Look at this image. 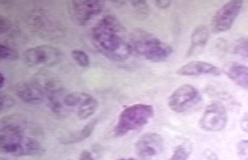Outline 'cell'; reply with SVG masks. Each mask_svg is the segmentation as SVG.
Segmentation results:
<instances>
[{
  "instance_id": "6",
  "label": "cell",
  "mask_w": 248,
  "mask_h": 160,
  "mask_svg": "<svg viewBox=\"0 0 248 160\" xmlns=\"http://www.w3.org/2000/svg\"><path fill=\"white\" fill-rule=\"evenodd\" d=\"M136 150L142 160H163V138L160 134L153 132L143 134L136 142Z\"/></svg>"
},
{
  "instance_id": "17",
  "label": "cell",
  "mask_w": 248,
  "mask_h": 160,
  "mask_svg": "<svg viewBox=\"0 0 248 160\" xmlns=\"http://www.w3.org/2000/svg\"><path fill=\"white\" fill-rule=\"evenodd\" d=\"M132 7L134 8L135 15L139 20H145L150 14V8L145 1H132Z\"/></svg>"
},
{
  "instance_id": "7",
  "label": "cell",
  "mask_w": 248,
  "mask_h": 160,
  "mask_svg": "<svg viewBox=\"0 0 248 160\" xmlns=\"http://www.w3.org/2000/svg\"><path fill=\"white\" fill-rule=\"evenodd\" d=\"M227 110L223 104L214 102L207 106L200 120L201 129L206 131H221L227 125Z\"/></svg>"
},
{
  "instance_id": "14",
  "label": "cell",
  "mask_w": 248,
  "mask_h": 160,
  "mask_svg": "<svg viewBox=\"0 0 248 160\" xmlns=\"http://www.w3.org/2000/svg\"><path fill=\"white\" fill-rule=\"evenodd\" d=\"M97 123V119H94L93 120L90 121L88 124L85 125L82 130L64 134L63 136H62L61 137L59 138L60 144L62 145H71L86 140L93 133Z\"/></svg>"
},
{
  "instance_id": "3",
  "label": "cell",
  "mask_w": 248,
  "mask_h": 160,
  "mask_svg": "<svg viewBox=\"0 0 248 160\" xmlns=\"http://www.w3.org/2000/svg\"><path fill=\"white\" fill-rule=\"evenodd\" d=\"M131 40L136 52L153 63L166 61L174 52L170 44L140 29L133 32Z\"/></svg>"
},
{
  "instance_id": "20",
  "label": "cell",
  "mask_w": 248,
  "mask_h": 160,
  "mask_svg": "<svg viewBox=\"0 0 248 160\" xmlns=\"http://www.w3.org/2000/svg\"><path fill=\"white\" fill-rule=\"evenodd\" d=\"M0 58L1 60L15 61L19 58L18 53L14 48L1 44L0 45Z\"/></svg>"
},
{
  "instance_id": "25",
  "label": "cell",
  "mask_w": 248,
  "mask_h": 160,
  "mask_svg": "<svg viewBox=\"0 0 248 160\" xmlns=\"http://www.w3.org/2000/svg\"><path fill=\"white\" fill-rule=\"evenodd\" d=\"M241 127L245 133L248 134V112L244 115L243 119H241Z\"/></svg>"
},
{
  "instance_id": "24",
  "label": "cell",
  "mask_w": 248,
  "mask_h": 160,
  "mask_svg": "<svg viewBox=\"0 0 248 160\" xmlns=\"http://www.w3.org/2000/svg\"><path fill=\"white\" fill-rule=\"evenodd\" d=\"M0 23H1V34L5 33L10 29V21L3 16H0Z\"/></svg>"
},
{
  "instance_id": "26",
  "label": "cell",
  "mask_w": 248,
  "mask_h": 160,
  "mask_svg": "<svg viewBox=\"0 0 248 160\" xmlns=\"http://www.w3.org/2000/svg\"><path fill=\"white\" fill-rule=\"evenodd\" d=\"M155 5H157L158 8H161V9H166L170 7L171 5L170 1H156Z\"/></svg>"
},
{
  "instance_id": "16",
  "label": "cell",
  "mask_w": 248,
  "mask_h": 160,
  "mask_svg": "<svg viewBox=\"0 0 248 160\" xmlns=\"http://www.w3.org/2000/svg\"><path fill=\"white\" fill-rule=\"evenodd\" d=\"M226 73L229 78L238 86L248 89V67L247 66L234 64L226 69Z\"/></svg>"
},
{
  "instance_id": "28",
  "label": "cell",
  "mask_w": 248,
  "mask_h": 160,
  "mask_svg": "<svg viewBox=\"0 0 248 160\" xmlns=\"http://www.w3.org/2000/svg\"><path fill=\"white\" fill-rule=\"evenodd\" d=\"M5 82V78L3 74L0 73V88H3Z\"/></svg>"
},
{
  "instance_id": "1",
  "label": "cell",
  "mask_w": 248,
  "mask_h": 160,
  "mask_svg": "<svg viewBox=\"0 0 248 160\" xmlns=\"http://www.w3.org/2000/svg\"><path fill=\"white\" fill-rule=\"evenodd\" d=\"M125 29L114 16L104 17L93 29V41L100 53L109 59L124 61L130 57L132 46L124 38Z\"/></svg>"
},
{
  "instance_id": "5",
  "label": "cell",
  "mask_w": 248,
  "mask_h": 160,
  "mask_svg": "<svg viewBox=\"0 0 248 160\" xmlns=\"http://www.w3.org/2000/svg\"><path fill=\"white\" fill-rule=\"evenodd\" d=\"M202 100L200 92L189 84L181 85L172 93L168 100V106L174 112L184 113L189 110Z\"/></svg>"
},
{
  "instance_id": "10",
  "label": "cell",
  "mask_w": 248,
  "mask_h": 160,
  "mask_svg": "<svg viewBox=\"0 0 248 160\" xmlns=\"http://www.w3.org/2000/svg\"><path fill=\"white\" fill-rule=\"evenodd\" d=\"M25 62L29 67L45 65L52 67L60 62L62 58L61 51L55 47L42 45L29 49L24 55Z\"/></svg>"
},
{
  "instance_id": "23",
  "label": "cell",
  "mask_w": 248,
  "mask_h": 160,
  "mask_svg": "<svg viewBox=\"0 0 248 160\" xmlns=\"http://www.w3.org/2000/svg\"><path fill=\"white\" fill-rule=\"evenodd\" d=\"M237 153L241 160H248V140H242L238 143Z\"/></svg>"
},
{
  "instance_id": "30",
  "label": "cell",
  "mask_w": 248,
  "mask_h": 160,
  "mask_svg": "<svg viewBox=\"0 0 248 160\" xmlns=\"http://www.w3.org/2000/svg\"><path fill=\"white\" fill-rule=\"evenodd\" d=\"M1 160H10L7 159H2V158H1Z\"/></svg>"
},
{
  "instance_id": "22",
  "label": "cell",
  "mask_w": 248,
  "mask_h": 160,
  "mask_svg": "<svg viewBox=\"0 0 248 160\" xmlns=\"http://www.w3.org/2000/svg\"><path fill=\"white\" fill-rule=\"evenodd\" d=\"M16 100L10 95H1L0 98V110L1 112L7 110L15 105Z\"/></svg>"
},
{
  "instance_id": "19",
  "label": "cell",
  "mask_w": 248,
  "mask_h": 160,
  "mask_svg": "<svg viewBox=\"0 0 248 160\" xmlns=\"http://www.w3.org/2000/svg\"><path fill=\"white\" fill-rule=\"evenodd\" d=\"M232 52L235 55L248 58V38L237 40L233 46Z\"/></svg>"
},
{
  "instance_id": "21",
  "label": "cell",
  "mask_w": 248,
  "mask_h": 160,
  "mask_svg": "<svg viewBox=\"0 0 248 160\" xmlns=\"http://www.w3.org/2000/svg\"><path fill=\"white\" fill-rule=\"evenodd\" d=\"M73 58L76 61L80 67H87L90 65V59L88 55L82 50H75L72 52Z\"/></svg>"
},
{
  "instance_id": "8",
  "label": "cell",
  "mask_w": 248,
  "mask_h": 160,
  "mask_svg": "<svg viewBox=\"0 0 248 160\" xmlns=\"http://www.w3.org/2000/svg\"><path fill=\"white\" fill-rule=\"evenodd\" d=\"M242 1H231L222 5L213 16L211 29L215 33H222L231 29L242 9Z\"/></svg>"
},
{
  "instance_id": "15",
  "label": "cell",
  "mask_w": 248,
  "mask_h": 160,
  "mask_svg": "<svg viewBox=\"0 0 248 160\" xmlns=\"http://www.w3.org/2000/svg\"><path fill=\"white\" fill-rule=\"evenodd\" d=\"M209 38L208 29L205 25L197 27L191 35V44L187 52V57L193 55L197 51L200 50L206 45Z\"/></svg>"
},
{
  "instance_id": "27",
  "label": "cell",
  "mask_w": 248,
  "mask_h": 160,
  "mask_svg": "<svg viewBox=\"0 0 248 160\" xmlns=\"http://www.w3.org/2000/svg\"><path fill=\"white\" fill-rule=\"evenodd\" d=\"M79 160H93V155L88 151H83L80 156Z\"/></svg>"
},
{
  "instance_id": "29",
  "label": "cell",
  "mask_w": 248,
  "mask_h": 160,
  "mask_svg": "<svg viewBox=\"0 0 248 160\" xmlns=\"http://www.w3.org/2000/svg\"><path fill=\"white\" fill-rule=\"evenodd\" d=\"M119 160H137L134 159H132V158H130V159H120Z\"/></svg>"
},
{
  "instance_id": "9",
  "label": "cell",
  "mask_w": 248,
  "mask_h": 160,
  "mask_svg": "<svg viewBox=\"0 0 248 160\" xmlns=\"http://www.w3.org/2000/svg\"><path fill=\"white\" fill-rule=\"evenodd\" d=\"M69 14L73 21L77 25H86L92 18L97 15L103 10L105 3L102 1H72L68 3Z\"/></svg>"
},
{
  "instance_id": "4",
  "label": "cell",
  "mask_w": 248,
  "mask_h": 160,
  "mask_svg": "<svg viewBox=\"0 0 248 160\" xmlns=\"http://www.w3.org/2000/svg\"><path fill=\"white\" fill-rule=\"evenodd\" d=\"M155 115L149 104H135L124 109L114 129L115 136L121 137L146 125Z\"/></svg>"
},
{
  "instance_id": "18",
  "label": "cell",
  "mask_w": 248,
  "mask_h": 160,
  "mask_svg": "<svg viewBox=\"0 0 248 160\" xmlns=\"http://www.w3.org/2000/svg\"><path fill=\"white\" fill-rule=\"evenodd\" d=\"M191 145L183 144L177 146L170 160H187L191 155Z\"/></svg>"
},
{
  "instance_id": "13",
  "label": "cell",
  "mask_w": 248,
  "mask_h": 160,
  "mask_svg": "<svg viewBox=\"0 0 248 160\" xmlns=\"http://www.w3.org/2000/svg\"><path fill=\"white\" fill-rule=\"evenodd\" d=\"M176 73L185 76H219L221 74V71L219 68L212 64L204 61H194L183 65L177 70Z\"/></svg>"
},
{
  "instance_id": "12",
  "label": "cell",
  "mask_w": 248,
  "mask_h": 160,
  "mask_svg": "<svg viewBox=\"0 0 248 160\" xmlns=\"http://www.w3.org/2000/svg\"><path fill=\"white\" fill-rule=\"evenodd\" d=\"M16 94L21 101L29 104L42 103L46 94L38 82L22 83L16 87Z\"/></svg>"
},
{
  "instance_id": "11",
  "label": "cell",
  "mask_w": 248,
  "mask_h": 160,
  "mask_svg": "<svg viewBox=\"0 0 248 160\" xmlns=\"http://www.w3.org/2000/svg\"><path fill=\"white\" fill-rule=\"evenodd\" d=\"M64 104L65 107L76 108L78 118L82 120L95 114L98 106L97 100L91 95L78 91L66 95Z\"/></svg>"
},
{
  "instance_id": "2",
  "label": "cell",
  "mask_w": 248,
  "mask_h": 160,
  "mask_svg": "<svg viewBox=\"0 0 248 160\" xmlns=\"http://www.w3.org/2000/svg\"><path fill=\"white\" fill-rule=\"evenodd\" d=\"M15 118L1 121L0 148L2 152L16 157L41 156L45 150L42 145L33 138L23 134V129Z\"/></svg>"
}]
</instances>
